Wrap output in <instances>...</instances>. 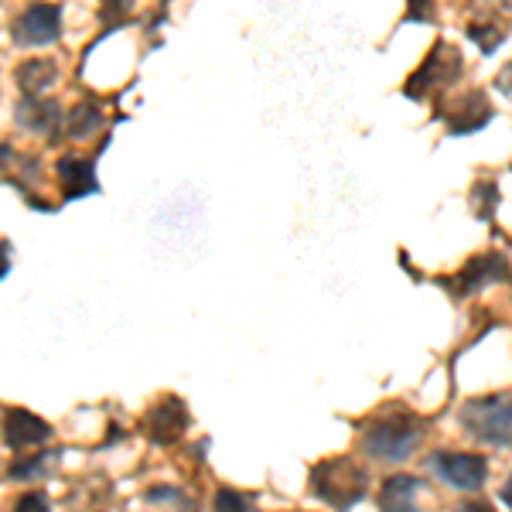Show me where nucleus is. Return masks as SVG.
Wrapping results in <instances>:
<instances>
[{"label":"nucleus","instance_id":"nucleus-7","mask_svg":"<svg viewBox=\"0 0 512 512\" xmlns=\"http://www.w3.org/2000/svg\"><path fill=\"white\" fill-rule=\"evenodd\" d=\"M437 117L444 120L451 137H465V134H478L482 127H489L495 120V106L489 103V96L482 89H472L465 96H454L437 110Z\"/></svg>","mask_w":512,"mask_h":512},{"label":"nucleus","instance_id":"nucleus-15","mask_svg":"<svg viewBox=\"0 0 512 512\" xmlns=\"http://www.w3.org/2000/svg\"><path fill=\"white\" fill-rule=\"evenodd\" d=\"M103 127H106V117L93 96H86L82 103H76L69 110V117H65V134H69V140H76V144L99 134Z\"/></svg>","mask_w":512,"mask_h":512},{"label":"nucleus","instance_id":"nucleus-17","mask_svg":"<svg viewBox=\"0 0 512 512\" xmlns=\"http://www.w3.org/2000/svg\"><path fill=\"white\" fill-rule=\"evenodd\" d=\"M48 465H52V451H21L18 458L11 461V468H7V478H14V482H24V478H38L48 472Z\"/></svg>","mask_w":512,"mask_h":512},{"label":"nucleus","instance_id":"nucleus-26","mask_svg":"<svg viewBox=\"0 0 512 512\" xmlns=\"http://www.w3.org/2000/svg\"><path fill=\"white\" fill-rule=\"evenodd\" d=\"M11 161H14L11 144H0V168H4V164H11Z\"/></svg>","mask_w":512,"mask_h":512},{"label":"nucleus","instance_id":"nucleus-4","mask_svg":"<svg viewBox=\"0 0 512 512\" xmlns=\"http://www.w3.org/2000/svg\"><path fill=\"white\" fill-rule=\"evenodd\" d=\"M465 72V59L461 52L451 45V41H437V45L427 52V59L417 65V72L407 79L403 86V96L407 99H424L431 93H441V89L454 86Z\"/></svg>","mask_w":512,"mask_h":512},{"label":"nucleus","instance_id":"nucleus-20","mask_svg":"<svg viewBox=\"0 0 512 512\" xmlns=\"http://www.w3.org/2000/svg\"><path fill=\"white\" fill-rule=\"evenodd\" d=\"M130 11H134V0H103V7H99V18L110 24V28H120V24L127 21Z\"/></svg>","mask_w":512,"mask_h":512},{"label":"nucleus","instance_id":"nucleus-16","mask_svg":"<svg viewBox=\"0 0 512 512\" xmlns=\"http://www.w3.org/2000/svg\"><path fill=\"white\" fill-rule=\"evenodd\" d=\"M14 79H18L24 96H45L55 86V79H59V65L52 59H28L18 65Z\"/></svg>","mask_w":512,"mask_h":512},{"label":"nucleus","instance_id":"nucleus-18","mask_svg":"<svg viewBox=\"0 0 512 512\" xmlns=\"http://www.w3.org/2000/svg\"><path fill=\"white\" fill-rule=\"evenodd\" d=\"M495 209H499V185L489 181V178L475 181V188H472V212L482 222H489L495 216Z\"/></svg>","mask_w":512,"mask_h":512},{"label":"nucleus","instance_id":"nucleus-2","mask_svg":"<svg viewBox=\"0 0 512 512\" xmlns=\"http://www.w3.org/2000/svg\"><path fill=\"white\" fill-rule=\"evenodd\" d=\"M369 489V472L352 458H328L311 468V492L332 509H352Z\"/></svg>","mask_w":512,"mask_h":512},{"label":"nucleus","instance_id":"nucleus-3","mask_svg":"<svg viewBox=\"0 0 512 512\" xmlns=\"http://www.w3.org/2000/svg\"><path fill=\"white\" fill-rule=\"evenodd\" d=\"M458 420L475 441L492 444V448H506L512 444V396L489 393L465 400L458 410Z\"/></svg>","mask_w":512,"mask_h":512},{"label":"nucleus","instance_id":"nucleus-21","mask_svg":"<svg viewBox=\"0 0 512 512\" xmlns=\"http://www.w3.org/2000/svg\"><path fill=\"white\" fill-rule=\"evenodd\" d=\"M14 512H52L48 509V499L41 492H24L18 502H14Z\"/></svg>","mask_w":512,"mask_h":512},{"label":"nucleus","instance_id":"nucleus-19","mask_svg":"<svg viewBox=\"0 0 512 512\" xmlns=\"http://www.w3.org/2000/svg\"><path fill=\"white\" fill-rule=\"evenodd\" d=\"M212 506H216V512H253V499L236 489H219Z\"/></svg>","mask_w":512,"mask_h":512},{"label":"nucleus","instance_id":"nucleus-14","mask_svg":"<svg viewBox=\"0 0 512 512\" xmlns=\"http://www.w3.org/2000/svg\"><path fill=\"white\" fill-rule=\"evenodd\" d=\"M420 492H424V482L417 475H390L376 495V506L379 512H424Z\"/></svg>","mask_w":512,"mask_h":512},{"label":"nucleus","instance_id":"nucleus-22","mask_svg":"<svg viewBox=\"0 0 512 512\" xmlns=\"http://www.w3.org/2000/svg\"><path fill=\"white\" fill-rule=\"evenodd\" d=\"M434 4L437 0H407V21H414V24H420V21H431L434 18Z\"/></svg>","mask_w":512,"mask_h":512},{"label":"nucleus","instance_id":"nucleus-12","mask_svg":"<svg viewBox=\"0 0 512 512\" xmlns=\"http://www.w3.org/2000/svg\"><path fill=\"white\" fill-rule=\"evenodd\" d=\"M14 117H18V123L28 134L38 137H55L65 127L59 99H48V96H24L18 110H14Z\"/></svg>","mask_w":512,"mask_h":512},{"label":"nucleus","instance_id":"nucleus-5","mask_svg":"<svg viewBox=\"0 0 512 512\" xmlns=\"http://www.w3.org/2000/svg\"><path fill=\"white\" fill-rule=\"evenodd\" d=\"M427 472H434L444 485L458 492H478L489 478V461L468 451H434L427 454Z\"/></svg>","mask_w":512,"mask_h":512},{"label":"nucleus","instance_id":"nucleus-8","mask_svg":"<svg viewBox=\"0 0 512 512\" xmlns=\"http://www.w3.org/2000/svg\"><path fill=\"white\" fill-rule=\"evenodd\" d=\"M62 35V7L59 4H31L11 24V38L24 48L52 45Z\"/></svg>","mask_w":512,"mask_h":512},{"label":"nucleus","instance_id":"nucleus-23","mask_svg":"<svg viewBox=\"0 0 512 512\" xmlns=\"http://www.w3.org/2000/svg\"><path fill=\"white\" fill-rule=\"evenodd\" d=\"M495 89H499L502 96H509V99H512V62L499 72V76H495Z\"/></svg>","mask_w":512,"mask_h":512},{"label":"nucleus","instance_id":"nucleus-27","mask_svg":"<svg viewBox=\"0 0 512 512\" xmlns=\"http://www.w3.org/2000/svg\"><path fill=\"white\" fill-rule=\"evenodd\" d=\"M499 499H502V502H506V506L512 509V475H509V482H506V485H502V492H499Z\"/></svg>","mask_w":512,"mask_h":512},{"label":"nucleus","instance_id":"nucleus-25","mask_svg":"<svg viewBox=\"0 0 512 512\" xmlns=\"http://www.w3.org/2000/svg\"><path fill=\"white\" fill-rule=\"evenodd\" d=\"M458 512H495V509L489 506V502H465Z\"/></svg>","mask_w":512,"mask_h":512},{"label":"nucleus","instance_id":"nucleus-6","mask_svg":"<svg viewBox=\"0 0 512 512\" xmlns=\"http://www.w3.org/2000/svg\"><path fill=\"white\" fill-rule=\"evenodd\" d=\"M465 31L482 48V55L499 52L512 31V0H475Z\"/></svg>","mask_w":512,"mask_h":512},{"label":"nucleus","instance_id":"nucleus-10","mask_svg":"<svg viewBox=\"0 0 512 512\" xmlns=\"http://www.w3.org/2000/svg\"><path fill=\"white\" fill-rule=\"evenodd\" d=\"M0 434H4L7 448L14 454H21V451H35L38 444H45L48 437H52V427H48L38 414H31V410L11 407L4 414V420H0Z\"/></svg>","mask_w":512,"mask_h":512},{"label":"nucleus","instance_id":"nucleus-13","mask_svg":"<svg viewBox=\"0 0 512 512\" xmlns=\"http://www.w3.org/2000/svg\"><path fill=\"white\" fill-rule=\"evenodd\" d=\"M509 277V260L502 253H478L472 260L465 263V267L458 270V277H454V291L458 294H475L482 291V287L495 284V280H506Z\"/></svg>","mask_w":512,"mask_h":512},{"label":"nucleus","instance_id":"nucleus-1","mask_svg":"<svg viewBox=\"0 0 512 512\" xmlns=\"http://www.w3.org/2000/svg\"><path fill=\"white\" fill-rule=\"evenodd\" d=\"M424 420L414 414H386L366 424L362 431V448L379 461H407L420 444H424Z\"/></svg>","mask_w":512,"mask_h":512},{"label":"nucleus","instance_id":"nucleus-24","mask_svg":"<svg viewBox=\"0 0 512 512\" xmlns=\"http://www.w3.org/2000/svg\"><path fill=\"white\" fill-rule=\"evenodd\" d=\"M7 253H11V246L0 243V280H4V277H7V270H11V256H7Z\"/></svg>","mask_w":512,"mask_h":512},{"label":"nucleus","instance_id":"nucleus-9","mask_svg":"<svg viewBox=\"0 0 512 512\" xmlns=\"http://www.w3.org/2000/svg\"><path fill=\"white\" fill-rule=\"evenodd\" d=\"M103 154V147L93 158H82V154H62L55 161V181H59V192L65 202H76V198L96 195L99 192V178H96V158Z\"/></svg>","mask_w":512,"mask_h":512},{"label":"nucleus","instance_id":"nucleus-11","mask_svg":"<svg viewBox=\"0 0 512 512\" xmlns=\"http://www.w3.org/2000/svg\"><path fill=\"white\" fill-rule=\"evenodd\" d=\"M188 431V407L178 396H164L144 414V434L154 444H175Z\"/></svg>","mask_w":512,"mask_h":512}]
</instances>
